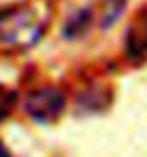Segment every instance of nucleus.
<instances>
[{
  "instance_id": "obj_2",
  "label": "nucleus",
  "mask_w": 147,
  "mask_h": 157,
  "mask_svg": "<svg viewBox=\"0 0 147 157\" xmlns=\"http://www.w3.org/2000/svg\"><path fill=\"white\" fill-rule=\"evenodd\" d=\"M64 93L56 87H42L24 99V111L37 123H51L64 109Z\"/></svg>"
},
{
  "instance_id": "obj_3",
  "label": "nucleus",
  "mask_w": 147,
  "mask_h": 157,
  "mask_svg": "<svg viewBox=\"0 0 147 157\" xmlns=\"http://www.w3.org/2000/svg\"><path fill=\"white\" fill-rule=\"evenodd\" d=\"M14 101H16L14 91L6 89L4 85H0V119H4V117L10 115V111H12V107H14Z\"/></svg>"
},
{
  "instance_id": "obj_1",
  "label": "nucleus",
  "mask_w": 147,
  "mask_h": 157,
  "mask_svg": "<svg viewBox=\"0 0 147 157\" xmlns=\"http://www.w3.org/2000/svg\"><path fill=\"white\" fill-rule=\"evenodd\" d=\"M48 12L37 4H18L0 10V48L20 52L34 46L44 34Z\"/></svg>"
},
{
  "instance_id": "obj_5",
  "label": "nucleus",
  "mask_w": 147,
  "mask_h": 157,
  "mask_svg": "<svg viewBox=\"0 0 147 157\" xmlns=\"http://www.w3.org/2000/svg\"><path fill=\"white\" fill-rule=\"evenodd\" d=\"M0 157H12V155L8 153V149L4 147V143H2V141H0Z\"/></svg>"
},
{
  "instance_id": "obj_4",
  "label": "nucleus",
  "mask_w": 147,
  "mask_h": 157,
  "mask_svg": "<svg viewBox=\"0 0 147 157\" xmlns=\"http://www.w3.org/2000/svg\"><path fill=\"white\" fill-rule=\"evenodd\" d=\"M89 16H91V12H89V10H81V12H79L73 20H69V24L64 26L67 36H75L79 30H83V28L87 26V22H89Z\"/></svg>"
}]
</instances>
